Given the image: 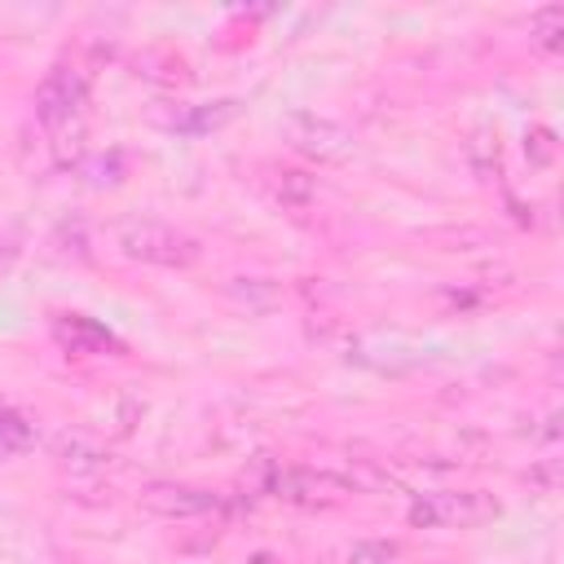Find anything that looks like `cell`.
<instances>
[{
  "label": "cell",
  "instance_id": "cell-1",
  "mask_svg": "<svg viewBox=\"0 0 564 564\" xmlns=\"http://www.w3.org/2000/svg\"><path fill=\"white\" fill-rule=\"evenodd\" d=\"M115 242H119V251L128 260L159 264V269H189L203 256L198 238H189L185 229L163 225V220H123L119 234H115Z\"/></svg>",
  "mask_w": 564,
  "mask_h": 564
},
{
  "label": "cell",
  "instance_id": "cell-2",
  "mask_svg": "<svg viewBox=\"0 0 564 564\" xmlns=\"http://www.w3.org/2000/svg\"><path fill=\"white\" fill-rule=\"evenodd\" d=\"M494 516H498V502L485 489H436V494L414 498L405 511L414 529H467Z\"/></svg>",
  "mask_w": 564,
  "mask_h": 564
},
{
  "label": "cell",
  "instance_id": "cell-3",
  "mask_svg": "<svg viewBox=\"0 0 564 564\" xmlns=\"http://www.w3.org/2000/svg\"><path fill=\"white\" fill-rule=\"evenodd\" d=\"M282 141L304 154V159H317V163H339L352 154V132L335 119H322V115H308V110H291L282 119Z\"/></svg>",
  "mask_w": 564,
  "mask_h": 564
},
{
  "label": "cell",
  "instance_id": "cell-4",
  "mask_svg": "<svg viewBox=\"0 0 564 564\" xmlns=\"http://www.w3.org/2000/svg\"><path fill=\"white\" fill-rule=\"evenodd\" d=\"M269 494L300 502V507H330L344 502L348 494H357V485H348L335 471H317V467H269Z\"/></svg>",
  "mask_w": 564,
  "mask_h": 564
},
{
  "label": "cell",
  "instance_id": "cell-5",
  "mask_svg": "<svg viewBox=\"0 0 564 564\" xmlns=\"http://www.w3.org/2000/svg\"><path fill=\"white\" fill-rule=\"evenodd\" d=\"M84 101H88V79H84L79 66H53L35 88V115H40L44 128L75 123Z\"/></svg>",
  "mask_w": 564,
  "mask_h": 564
},
{
  "label": "cell",
  "instance_id": "cell-6",
  "mask_svg": "<svg viewBox=\"0 0 564 564\" xmlns=\"http://www.w3.org/2000/svg\"><path fill=\"white\" fill-rule=\"evenodd\" d=\"M141 507L163 520H203L220 511V494L198 489V485H150L141 489Z\"/></svg>",
  "mask_w": 564,
  "mask_h": 564
},
{
  "label": "cell",
  "instance_id": "cell-7",
  "mask_svg": "<svg viewBox=\"0 0 564 564\" xmlns=\"http://www.w3.org/2000/svg\"><path fill=\"white\" fill-rule=\"evenodd\" d=\"M269 185H273V198L282 207H291V212H304L313 203V194H317V181L308 172H300V167H278L269 176Z\"/></svg>",
  "mask_w": 564,
  "mask_h": 564
},
{
  "label": "cell",
  "instance_id": "cell-8",
  "mask_svg": "<svg viewBox=\"0 0 564 564\" xmlns=\"http://www.w3.org/2000/svg\"><path fill=\"white\" fill-rule=\"evenodd\" d=\"M57 339H62L70 352H106V348H115L110 330H101V326L88 322V317H62V322H57Z\"/></svg>",
  "mask_w": 564,
  "mask_h": 564
},
{
  "label": "cell",
  "instance_id": "cell-9",
  "mask_svg": "<svg viewBox=\"0 0 564 564\" xmlns=\"http://www.w3.org/2000/svg\"><path fill=\"white\" fill-rule=\"evenodd\" d=\"M529 40L542 44V48H560L564 44V9L560 4H546L529 18Z\"/></svg>",
  "mask_w": 564,
  "mask_h": 564
},
{
  "label": "cell",
  "instance_id": "cell-10",
  "mask_svg": "<svg viewBox=\"0 0 564 564\" xmlns=\"http://www.w3.org/2000/svg\"><path fill=\"white\" fill-rule=\"evenodd\" d=\"M467 159H471V167H476V176L480 181H494L498 176V137L494 132H471V141H467Z\"/></svg>",
  "mask_w": 564,
  "mask_h": 564
},
{
  "label": "cell",
  "instance_id": "cell-11",
  "mask_svg": "<svg viewBox=\"0 0 564 564\" xmlns=\"http://www.w3.org/2000/svg\"><path fill=\"white\" fill-rule=\"evenodd\" d=\"M53 154H57V163L66 167V163H75L79 154H84V123L75 119V123H62V128H53Z\"/></svg>",
  "mask_w": 564,
  "mask_h": 564
},
{
  "label": "cell",
  "instance_id": "cell-12",
  "mask_svg": "<svg viewBox=\"0 0 564 564\" xmlns=\"http://www.w3.org/2000/svg\"><path fill=\"white\" fill-rule=\"evenodd\" d=\"M229 115H234V101H216V110L198 106L189 119H181V123H172V128H181V132H203V128H216V123H225Z\"/></svg>",
  "mask_w": 564,
  "mask_h": 564
},
{
  "label": "cell",
  "instance_id": "cell-13",
  "mask_svg": "<svg viewBox=\"0 0 564 564\" xmlns=\"http://www.w3.org/2000/svg\"><path fill=\"white\" fill-rule=\"evenodd\" d=\"M397 560H401V551L392 542H357L348 555V564H397Z\"/></svg>",
  "mask_w": 564,
  "mask_h": 564
},
{
  "label": "cell",
  "instance_id": "cell-14",
  "mask_svg": "<svg viewBox=\"0 0 564 564\" xmlns=\"http://www.w3.org/2000/svg\"><path fill=\"white\" fill-rule=\"evenodd\" d=\"M524 154H529L533 163H551V159H555V137H551L546 128H529V132H524Z\"/></svg>",
  "mask_w": 564,
  "mask_h": 564
},
{
  "label": "cell",
  "instance_id": "cell-15",
  "mask_svg": "<svg viewBox=\"0 0 564 564\" xmlns=\"http://www.w3.org/2000/svg\"><path fill=\"white\" fill-rule=\"evenodd\" d=\"M0 441H4V445H26V441H31V427H26L13 410H0Z\"/></svg>",
  "mask_w": 564,
  "mask_h": 564
},
{
  "label": "cell",
  "instance_id": "cell-16",
  "mask_svg": "<svg viewBox=\"0 0 564 564\" xmlns=\"http://www.w3.org/2000/svg\"><path fill=\"white\" fill-rule=\"evenodd\" d=\"M529 485H538V489H560V458H542L538 467H529Z\"/></svg>",
  "mask_w": 564,
  "mask_h": 564
}]
</instances>
